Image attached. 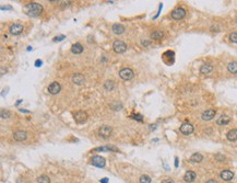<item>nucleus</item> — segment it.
Returning a JSON list of instances; mask_svg holds the SVG:
<instances>
[{"label": "nucleus", "instance_id": "ddd939ff", "mask_svg": "<svg viewBox=\"0 0 237 183\" xmlns=\"http://www.w3.org/2000/svg\"><path fill=\"white\" fill-rule=\"evenodd\" d=\"M27 137V134L26 132H24V131H16V132L13 134V138H14L16 141H23V140H25Z\"/></svg>", "mask_w": 237, "mask_h": 183}, {"label": "nucleus", "instance_id": "6e6552de", "mask_svg": "<svg viewBox=\"0 0 237 183\" xmlns=\"http://www.w3.org/2000/svg\"><path fill=\"white\" fill-rule=\"evenodd\" d=\"M60 90H61V87L57 81L51 82L49 86H48V92H49L50 94H53V95L58 94L60 92Z\"/></svg>", "mask_w": 237, "mask_h": 183}, {"label": "nucleus", "instance_id": "4468645a", "mask_svg": "<svg viewBox=\"0 0 237 183\" xmlns=\"http://www.w3.org/2000/svg\"><path fill=\"white\" fill-rule=\"evenodd\" d=\"M222 180H224V181H231V180L234 178V173L232 171H229V170H223L221 172V174H220Z\"/></svg>", "mask_w": 237, "mask_h": 183}, {"label": "nucleus", "instance_id": "cd10ccee", "mask_svg": "<svg viewBox=\"0 0 237 183\" xmlns=\"http://www.w3.org/2000/svg\"><path fill=\"white\" fill-rule=\"evenodd\" d=\"M11 115V113L9 111H6V110H1V117L2 118H9Z\"/></svg>", "mask_w": 237, "mask_h": 183}, {"label": "nucleus", "instance_id": "20e7f679", "mask_svg": "<svg viewBox=\"0 0 237 183\" xmlns=\"http://www.w3.org/2000/svg\"><path fill=\"white\" fill-rule=\"evenodd\" d=\"M73 117H74V121H76V123L82 124V123H85L86 120H88V114H86V112H84V111H78L76 113H74Z\"/></svg>", "mask_w": 237, "mask_h": 183}, {"label": "nucleus", "instance_id": "9b49d317", "mask_svg": "<svg viewBox=\"0 0 237 183\" xmlns=\"http://www.w3.org/2000/svg\"><path fill=\"white\" fill-rule=\"evenodd\" d=\"M72 82L73 83H76L78 86H81V85H83L84 82H85V78H84V76L82 74H79V72H76V74H73L72 75Z\"/></svg>", "mask_w": 237, "mask_h": 183}, {"label": "nucleus", "instance_id": "a878e982", "mask_svg": "<svg viewBox=\"0 0 237 183\" xmlns=\"http://www.w3.org/2000/svg\"><path fill=\"white\" fill-rule=\"evenodd\" d=\"M139 180H140V183H151V178H150L149 175H145V174L141 175Z\"/></svg>", "mask_w": 237, "mask_h": 183}, {"label": "nucleus", "instance_id": "473e14b6", "mask_svg": "<svg viewBox=\"0 0 237 183\" xmlns=\"http://www.w3.org/2000/svg\"><path fill=\"white\" fill-rule=\"evenodd\" d=\"M206 183H218V181H215V180L211 179V180H209V181H206Z\"/></svg>", "mask_w": 237, "mask_h": 183}, {"label": "nucleus", "instance_id": "f704fd0d", "mask_svg": "<svg viewBox=\"0 0 237 183\" xmlns=\"http://www.w3.org/2000/svg\"><path fill=\"white\" fill-rule=\"evenodd\" d=\"M102 183H107V179H105V180H103V181H101Z\"/></svg>", "mask_w": 237, "mask_h": 183}, {"label": "nucleus", "instance_id": "a211bd4d", "mask_svg": "<svg viewBox=\"0 0 237 183\" xmlns=\"http://www.w3.org/2000/svg\"><path fill=\"white\" fill-rule=\"evenodd\" d=\"M71 51H72L73 54H81V53L83 52V46H82L80 43H76L72 45Z\"/></svg>", "mask_w": 237, "mask_h": 183}, {"label": "nucleus", "instance_id": "c85d7f7f", "mask_svg": "<svg viewBox=\"0 0 237 183\" xmlns=\"http://www.w3.org/2000/svg\"><path fill=\"white\" fill-rule=\"evenodd\" d=\"M65 39V36H64V35H61V36H59V37H55V39H54V41H55V42H57V41H62V39Z\"/></svg>", "mask_w": 237, "mask_h": 183}, {"label": "nucleus", "instance_id": "bb28decb", "mask_svg": "<svg viewBox=\"0 0 237 183\" xmlns=\"http://www.w3.org/2000/svg\"><path fill=\"white\" fill-rule=\"evenodd\" d=\"M229 39L233 42V43H237V32H233L229 34Z\"/></svg>", "mask_w": 237, "mask_h": 183}, {"label": "nucleus", "instance_id": "6ab92c4d", "mask_svg": "<svg viewBox=\"0 0 237 183\" xmlns=\"http://www.w3.org/2000/svg\"><path fill=\"white\" fill-rule=\"evenodd\" d=\"M226 137H227V139L231 140V141L237 140V129H231V131L226 134Z\"/></svg>", "mask_w": 237, "mask_h": 183}, {"label": "nucleus", "instance_id": "f03ea898", "mask_svg": "<svg viewBox=\"0 0 237 183\" xmlns=\"http://www.w3.org/2000/svg\"><path fill=\"white\" fill-rule=\"evenodd\" d=\"M113 50H114L117 54H122L127 51V44L125 42H122L120 39H117L115 41L114 44H113Z\"/></svg>", "mask_w": 237, "mask_h": 183}, {"label": "nucleus", "instance_id": "7ed1b4c3", "mask_svg": "<svg viewBox=\"0 0 237 183\" xmlns=\"http://www.w3.org/2000/svg\"><path fill=\"white\" fill-rule=\"evenodd\" d=\"M133 71L132 69L130 68H122L120 71H119V77L123 80H130V79L133 78Z\"/></svg>", "mask_w": 237, "mask_h": 183}, {"label": "nucleus", "instance_id": "72a5a7b5", "mask_svg": "<svg viewBox=\"0 0 237 183\" xmlns=\"http://www.w3.org/2000/svg\"><path fill=\"white\" fill-rule=\"evenodd\" d=\"M41 65H42V62H41V60H37V62H36V66H41Z\"/></svg>", "mask_w": 237, "mask_h": 183}, {"label": "nucleus", "instance_id": "f257e3e1", "mask_svg": "<svg viewBox=\"0 0 237 183\" xmlns=\"http://www.w3.org/2000/svg\"><path fill=\"white\" fill-rule=\"evenodd\" d=\"M27 14L31 17H37L39 16L43 11V7L37 2H31L26 6Z\"/></svg>", "mask_w": 237, "mask_h": 183}, {"label": "nucleus", "instance_id": "393cba45", "mask_svg": "<svg viewBox=\"0 0 237 183\" xmlns=\"http://www.w3.org/2000/svg\"><path fill=\"white\" fill-rule=\"evenodd\" d=\"M104 88L107 90V91H111V90L114 89V82L111 81V80H108L104 83Z\"/></svg>", "mask_w": 237, "mask_h": 183}, {"label": "nucleus", "instance_id": "f8f14e48", "mask_svg": "<svg viewBox=\"0 0 237 183\" xmlns=\"http://www.w3.org/2000/svg\"><path fill=\"white\" fill-rule=\"evenodd\" d=\"M215 110L213 109H208L206 110L202 113V120L203 121H211L214 116H215Z\"/></svg>", "mask_w": 237, "mask_h": 183}, {"label": "nucleus", "instance_id": "b1692460", "mask_svg": "<svg viewBox=\"0 0 237 183\" xmlns=\"http://www.w3.org/2000/svg\"><path fill=\"white\" fill-rule=\"evenodd\" d=\"M37 182L38 183H50V179L49 177L47 175H41L37 178Z\"/></svg>", "mask_w": 237, "mask_h": 183}, {"label": "nucleus", "instance_id": "9d476101", "mask_svg": "<svg viewBox=\"0 0 237 183\" xmlns=\"http://www.w3.org/2000/svg\"><path fill=\"white\" fill-rule=\"evenodd\" d=\"M9 31H10V33L12 35H19L23 32V25L19 23L12 24L11 27H10V29H9Z\"/></svg>", "mask_w": 237, "mask_h": 183}, {"label": "nucleus", "instance_id": "dca6fc26", "mask_svg": "<svg viewBox=\"0 0 237 183\" xmlns=\"http://www.w3.org/2000/svg\"><path fill=\"white\" fill-rule=\"evenodd\" d=\"M111 30H113V32H114L115 34L119 35V34H122V33L125 32V27H123V25H121V24L115 23V24H113Z\"/></svg>", "mask_w": 237, "mask_h": 183}, {"label": "nucleus", "instance_id": "2f4dec72", "mask_svg": "<svg viewBox=\"0 0 237 183\" xmlns=\"http://www.w3.org/2000/svg\"><path fill=\"white\" fill-rule=\"evenodd\" d=\"M150 44V41H142V45H144V46H148Z\"/></svg>", "mask_w": 237, "mask_h": 183}, {"label": "nucleus", "instance_id": "0eeeda50", "mask_svg": "<svg viewBox=\"0 0 237 183\" xmlns=\"http://www.w3.org/2000/svg\"><path fill=\"white\" fill-rule=\"evenodd\" d=\"M180 133L183 134V135H190L193 133V126L190 123H183L181 126H180Z\"/></svg>", "mask_w": 237, "mask_h": 183}, {"label": "nucleus", "instance_id": "7c9ffc66", "mask_svg": "<svg viewBox=\"0 0 237 183\" xmlns=\"http://www.w3.org/2000/svg\"><path fill=\"white\" fill-rule=\"evenodd\" d=\"M162 183H175V182H174V180H172V179H166V180H164Z\"/></svg>", "mask_w": 237, "mask_h": 183}, {"label": "nucleus", "instance_id": "aec40b11", "mask_svg": "<svg viewBox=\"0 0 237 183\" xmlns=\"http://www.w3.org/2000/svg\"><path fill=\"white\" fill-rule=\"evenodd\" d=\"M229 122H231V118H229L227 115H221V116L218 118L216 123H218V125H226V124H228Z\"/></svg>", "mask_w": 237, "mask_h": 183}, {"label": "nucleus", "instance_id": "39448f33", "mask_svg": "<svg viewBox=\"0 0 237 183\" xmlns=\"http://www.w3.org/2000/svg\"><path fill=\"white\" fill-rule=\"evenodd\" d=\"M111 132H113V128H111V126H108V125H103V126L99 127V135L101 137H103V138H107V137L111 136Z\"/></svg>", "mask_w": 237, "mask_h": 183}, {"label": "nucleus", "instance_id": "4be33fe9", "mask_svg": "<svg viewBox=\"0 0 237 183\" xmlns=\"http://www.w3.org/2000/svg\"><path fill=\"white\" fill-rule=\"evenodd\" d=\"M163 36H164V32L160 31V30L154 31L151 33V39H163Z\"/></svg>", "mask_w": 237, "mask_h": 183}, {"label": "nucleus", "instance_id": "5701e85b", "mask_svg": "<svg viewBox=\"0 0 237 183\" xmlns=\"http://www.w3.org/2000/svg\"><path fill=\"white\" fill-rule=\"evenodd\" d=\"M227 69L231 74H237V62H232L228 64Z\"/></svg>", "mask_w": 237, "mask_h": 183}, {"label": "nucleus", "instance_id": "f3484780", "mask_svg": "<svg viewBox=\"0 0 237 183\" xmlns=\"http://www.w3.org/2000/svg\"><path fill=\"white\" fill-rule=\"evenodd\" d=\"M212 70H213V66L210 65V64H204V65H202V66L200 67V72L203 75L210 74Z\"/></svg>", "mask_w": 237, "mask_h": 183}, {"label": "nucleus", "instance_id": "423d86ee", "mask_svg": "<svg viewBox=\"0 0 237 183\" xmlns=\"http://www.w3.org/2000/svg\"><path fill=\"white\" fill-rule=\"evenodd\" d=\"M91 164H93V166H95V167L104 168V167H105V164H106V161H105V159H104L103 157H101V156H94L91 159Z\"/></svg>", "mask_w": 237, "mask_h": 183}, {"label": "nucleus", "instance_id": "c756f323", "mask_svg": "<svg viewBox=\"0 0 237 183\" xmlns=\"http://www.w3.org/2000/svg\"><path fill=\"white\" fill-rule=\"evenodd\" d=\"M215 158H216V159H220L221 161H224V159H225V157L221 156V155H216V156H215Z\"/></svg>", "mask_w": 237, "mask_h": 183}, {"label": "nucleus", "instance_id": "412c9836", "mask_svg": "<svg viewBox=\"0 0 237 183\" xmlns=\"http://www.w3.org/2000/svg\"><path fill=\"white\" fill-rule=\"evenodd\" d=\"M203 159V156L201 155V154H199V152H196V154H193L192 156L190 157V161H192V162H196V164H198V162H201Z\"/></svg>", "mask_w": 237, "mask_h": 183}, {"label": "nucleus", "instance_id": "2eb2a0df", "mask_svg": "<svg viewBox=\"0 0 237 183\" xmlns=\"http://www.w3.org/2000/svg\"><path fill=\"white\" fill-rule=\"evenodd\" d=\"M196 177L197 175H196V173L193 171H187L185 173V175H183V180L187 183H191L196 180Z\"/></svg>", "mask_w": 237, "mask_h": 183}, {"label": "nucleus", "instance_id": "1a4fd4ad", "mask_svg": "<svg viewBox=\"0 0 237 183\" xmlns=\"http://www.w3.org/2000/svg\"><path fill=\"white\" fill-rule=\"evenodd\" d=\"M185 16H186V10L183 8H177L172 12V18L175 20L183 19Z\"/></svg>", "mask_w": 237, "mask_h": 183}]
</instances>
